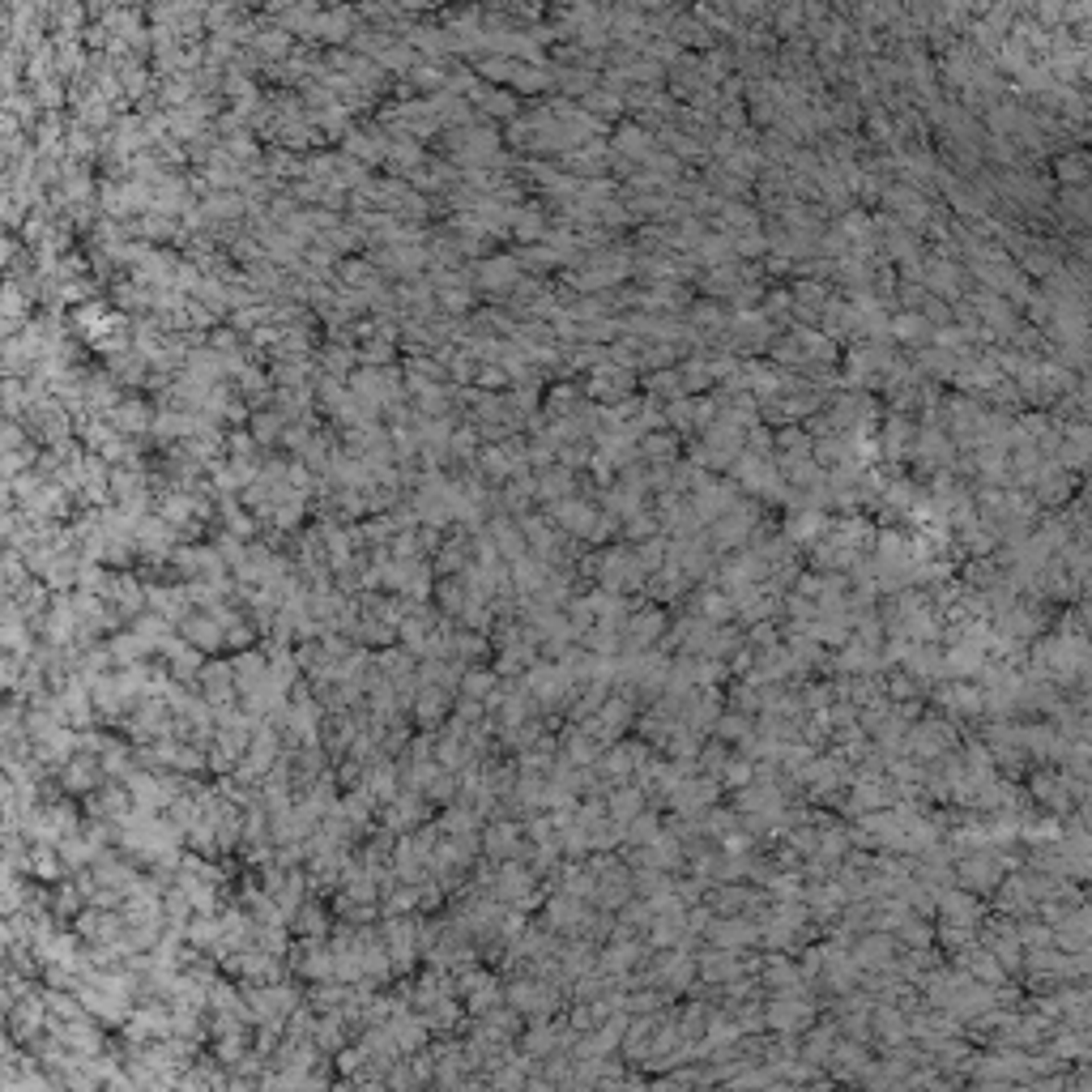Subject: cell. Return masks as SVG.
<instances>
[{
  "instance_id": "obj_1",
  "label": "cell",
  "mask_w": 1092,
  "mask_h": 1092,
  "mask_svg": "<svg viewBox=\"0 0 1092 1092\" xmlns=\"http://www.w3.org/2000/svg\"><path fill=\"white\" fill-rule=\"evenodd\" d=\"M764 1020H769L777 1033H798V1028L811 1020V1003L798 999V994H785V999H777V1003L764 1012Z\"/></svg>"
},
{
  "instance_id": "obj_2",
  "label": "cell",
  "mask_w": 1092,
  "mask_h": 1092,
  "mask_svg": "<svg viewBox=\"0 0 1092 1092\" xmlns=\"http://www.w3.org/2000/svg\"><path fill=\"white\" fill-rule=\"evenodd\" d=\"M999 875H1003V867H999V858H990V854H977V858L960 862V883H965V888H994Z\"/></svg>"
},
{
  "instance_id": "obj_3",
  "label": "cell",
  "mask_w": 1092,
  "mask_h": 1092,
  "mask_svg": "<svg viewBox=\"0 0 1092 1092\" xmlns=\"http://www.w3.org/2000/svg\"><path fill=\"white\" fill-rule=\"evenodd\" d=\"M828 1067L841 1075V1080H849V1075H867V1067H870V1059H867V1050L862 1046H832V1054H828Z\"/></svg>"
},
{
  "instance_id": "obj_4",
  "label": "cell",
  "mask_w": 1092,
  "mask_h": 1092,
  "mask_svg": "<svg viewBox=\"0 0 1092 1092\" xmlns=\"http://www.w3.org/2000/svg\"><path fill=\"white\" fill-rule=\"evenodd\" d=\"M875 1037H880V1046H904V1041H909V1025H904V1015L896 1012V1007H883V1012H875Z\"/></svg>"
},
{
  "instance_id": "obj_5",
  "label": "cell",
  "mask_w": 1092,
  "mask_h": 1092,
  "mask_svg": "<svg viewBox=\"0 0 1092 1092\" xmlns=\"http://www.w3.org/2000/svg\"><path fill=\"white\" fill-rule=\"evenodd\" d=\"M892 939L888 935H870V939H862L858 943V960L854 965H867V969H888L892 965Z\"/></svg>"
},
{
  "instance_id": "obj_6",
  "label": "cell",
  "mask_w": 1092,
  "mask_h": 1092,
  "mask_svg": "<svg viewBox=\"0 0 1092 1092\" xmlns=\"http://www.w3.org/2000/svg\"><path fill=\"white\" fill-rule=\"evenodd\" d=\"M713 939L722 943V948H734V943H751L756 939V926H747V922H717L713 926Z\"/></svg>"
},
{
  "instance_id": "obj_7",
  "label": "cell",
  "mask_w": 1092,
  "mask_h": 1092,
  "mask_svg": "<svg viewBox=\"0 0 1092 1092\" xmlns=\"http://www.w3.org/2000/svg\"><path fill=\"white\" fill-rule=\"evenodd\" d=\"M700 969H704V977H713V981H730V977H738V965L730 960V952H709Z\"/></svg>"
},
{
  "instance_id": "obj_8",
  "label": "cell",
  "mask_w": 1092,
  "mask_h": 1092,
  "mask_svg": "<svg viewBox=\"0 0 1092 1092\" xmlns=\"http://www.w3.org/2000/svg\"><path fill=\"white\" fill-rule=\"evenodd\" d=\"M636 811H640V794H636V790H619L611 798V815L619 819V824H632Z\"/></svg>"
},
{
  "instance_id": "obj_9",
  "label": "cell",
  "mask_w": 1092,
  "mask_h": 1092,
  "mask_svg": "<svg viewBox=\"0 0 1092 1092\" xmlns=\"http://www.w3.org/2000/svg\"><path fill=\"white\" fill-rule=\"evenodd\" d=\"M658 632H661V614L658 611H640L632 619V636H636V640H653Z\"/></svg>"
},
{
  "instance_id": "obj_10",
  "label": "cell",
  "mask_w": 1092,
  "mask_h": 1092,
  "mask_svg": "<svg viewBox=\"0 0 1092 1092\" xmlns=\"http://www.w3.org/2000/svg\"><path fill=\"white\" fill-rule=\"evenodd\" d=\"M516 1092H555V1084L551 1080H529V1084H521Z\"/></svg>"
},
{
  "instance_id": "obj_11",
  "label": "cell",
  "mask_w": 1092,
  "mask_h": 1092,
  "mask_svg": "<svg viewBox=\"0 0 1092 1092\" xmlns=\"http://www.w3.org/2000/svg\"><path fill=\"white\" fill-rule=\"evenodd\" d=\"M764 1092H798V1088H794V1084L785 1080V1084H764Z\"/></svg>"
},
{
  "instance_id": "obj_12",
  "label": "cell",
  "mask_w": 1092,
  "mask_h": 1092,
  "mask_svg": "<svg viewBox=\"0 0 1092 1092\" xmlns=\"http://www.w3.org/2000/svg\"><path fill=\"white\" fill-rule=\"evenodd\" d=\"M836 1092H849V1088H836Z\"/></svg>"
}]
</instances>
